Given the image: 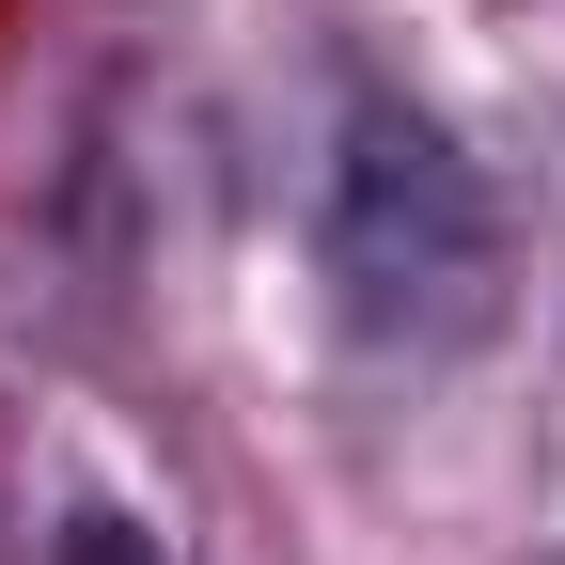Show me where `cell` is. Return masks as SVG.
Wrapping results in <instances>:
<instances>
[{"instance_id": "1", "label": "cell", "mask_w": 565, "mask_h": 565, "mask_svg": "<svg viewBox=\"0 0 565 565\" xmlns=\"http://www.w3.org/2000/svg\"><path fill=\"white\" fill-rule=\"evenodd\" d=\"M315 267H330V315L362 345H456L503 299V204L456 158V126L393 95V79H345L330 95V158H315Z\"/></svg>"}, {"instance_id": "2", "label": "cell", "mask_w": 565, "mask_h": 565, "mask_svg": "<svg viewBox=\"0 0 565 565\" xmlns=\"http://www.w3.org/2000/svg\"><path fill=\"white\" fill-rule=\"evenodd\" d=\"M47 565H173V550L141 534L126 503H79V519H47Z\"/></svg>"}]
</instances>
